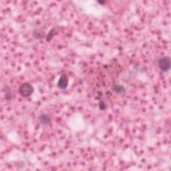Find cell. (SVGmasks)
<instances>
[{"mask_svg": "<svg viewBox=\"0 0 171 171\" xmlns=\"http://www.w3.org/2000/svg\"><path fill=\"white\" fill-rule=\"evenodd\" d=\"M158 66L159 69L163 72H167L170 70L171 63L169 56H164L160 58L158 61Z\"/></svg>", "mask_w": 171, "mask_h": 171, "instance_id": "2", "label": "cell"}, {"mask_svg": "<svg viewBox=\"0 0 171 171\" xmlns=\"http://www.w3.org/2000/svg\"><path fill=\"white\" fill-rule=\"evenodd\" d=\"M46 31L42 28H37L33 31L32 36L35 40H41L46 37Z\"/></svg>", "mask_w": 171, "mask_h": 171, "instance_id": "4", "label": "cell"}, {"mask_svg": "<svg viewBox=\"0 0 171 171\" xmlns=\"http://www.w3.org/2000/svg\"><path fill=\"white\" fill-rule=\"evenodd\" d=\"M33 88L30 83L25 82L19 86V94L24 98H28L33 94Z\"/></svg>", "mask_w": 171, "mask_h": 171, "instance_id": "1", "label": "cell"}, {"mask_svg": "<svg viewBox=\"0 0 171 171\" xmlns=\"http://www.w3.org/2000/svg\"><path fill=\"white\" fill-rule=\"evenodd\" d=\"M54 31H55V30L54 28L51 29V30L49 31V32L48 33V34L47 35V36L46 38L47 42L51 41V39H52L54 37Z\"/></svg>", "mask_w": 171, "mask_h": 171, "instance_id": "7", "label": "cell"}, {"mask_svg": "<svg viewBox=\"0 0 171 171\" xmlns=\"http://www.w3.org/2000/svg\"><path fill=\"white\" fill-rule=\"evenodd\" d=\"M98 3H101V4H104V3H106V1H98Z\"/></svg>", "mask_w": 171, "mask_h": 171, "instance_id": "10", "label": "cell"}, {"mask_svg": "<svg viewBox=\"0 0 171 171\" xmlns=\"http://www.w3.org/2000/svg\"><path fill=\"white\" fill-rule=\"evenodd\" d=\"M12 93H11L10 92H7L6 93V98L7 100H11L12 99Z\"/></svg>", "mask_w": 171, "mask_h": 171, "instance_id": "9", "label": "cell"}, {"mask_svg": "<svg viewBox=\"0 0 171 171\" xmlns=\"http://www.w3.org/2000/svg\"><path fill=\"white\" fill-rule=\"evenodd\" d=\"M38 122L42 125H47L50 122V117L47 114H42L38 116Z\"/></svg>", "mask_w": 171, "mask_h": 171, "instance_id": "5", "label": "cell"}, {"mask_svg": "<svg viewBox=\"0 0 171 171\" xmlns=\"http://www.w3.org/2000/svg\"><path fill=\"white\" fill-rule=\"evenodd\" d=\"M112 90L117 94H122L124 92H125L126 89L123 86L120 84H116L112 87Z\"/></svg>", "mask_w": 171, "mask_h": 171, "instance_id": "6", "label": "cell"}, {"mask_svg": "<svg viewBox=\"0 0 171 171\" xmlns=\"http://www.w3.org/2000/svg\"><path fill=\"white\" fill-rule=\"evenodd\" d=\"M99 107H100V109L102 110L106 109V105L103 101H100V103H99Z\"/></svg>", "mask_w": 171, "mask_h": 171, "instance_id": "8", "label": "cell"}, {"mask_svg": "<svg viewBox=\"0 0 171 171\" xmlns=\"http://www.w3.org/2000/svg\"><path fill=\"white\" fill-rule=\"evenodd\" d=\"M68 85V77L66 74H62L58 82V87L61 90L66 89Z\"/></svg>", "mask_w": 171, "mask_h": 171, "instance_id": "3", "label": "cell"}]
</instances>
